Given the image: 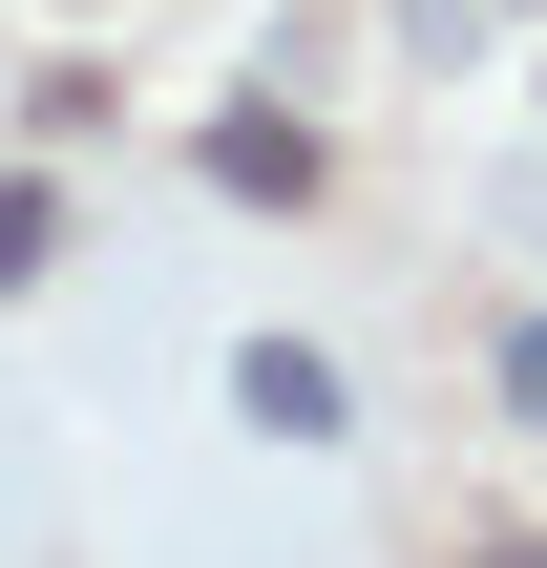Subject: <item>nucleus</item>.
Returning a JSON list of instances; mask_svg holds the SVG:
<instances>
[{"instance_id":"nucleus-3","label":"nucleus","mask_w":547,"mask_h":568,"mask_svg":"<svg viewBox=\"0 0 547 568\" xmlns=\"http://www.w3.org/2000/svg\"><path fill=\"white\" fill-rule=\"evenodd\" d=\"M42 232H63V211H42V190H0V295L42 274Z\"/></svg>"},{"instance_id":"nucleus-4","label":"nucleus","mask_w":547,"mask_h":568,"mask_svg":"<svg viewBox=\"0 0 547 568\" xmlns=\"http://www.w3.org/2000/svg\"><path fill=\"white\" fill-rule=\"evenodd\" d=\"M506 400H527V422H547V316H527V337H506Z\"/></svg>"},{"instance_id":"nucleus-1","label":"nucleus","mask_w":547,"mask_h":568,"mask_svg":"<svg viewBox=\"0 0 547 568\" xmlns=\"http://www.w3.org/2000/svg\"><path fill=\"white\" fill-rule=\"evenodd\" d=\"M232 400H253L274 443H337V358H295V337H253V358H232Z\"/></svg>"},{"instance_id":"nucleus-2","label":"nucleus","mask_w":547,"mask_h":568,"mask_svg":"<svg viewBox=\"0 0 547 568\" xmlns=\"http://www.w3.org/2000/svg\"><path fill=\"white\" fill-rule=\"evenodd\" d=\"M211 169H232V190H274V211H295V190H316V126H211Z\"/></svg>"}]
</instances>
